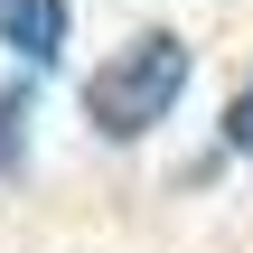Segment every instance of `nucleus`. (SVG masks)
Here are the masks:
<instances>
[{
    "label": "nucleus",
    "instance_id": "f257e3e1",
    "mask_svg": "<svg viewBox=\"0 0 253 253\" xmlns=\"http://www.w3.org/2000/svg\"><path fill=\"white\" fill-rule=\"evenodd\" d=\"M178 94H188V38L141 28L122 56H103V66H94L84 113H94V131H103V141H141V131H160V122L178 113Z\"/></svg>",
    "mask_w": 253,
    "mask_h": 253
},
{
    "label": "nucleus",
    "instance_id": "f03ea898",
    "mask_svg": "<svg viewBox=\"0 0 253 253\" xmlns=\"http://www.w3.org/2000/svg\"><path fill=\"white\" fill-rule=\"evenodd\" d=\"M0 47H19L28 66H56V47H66V0H0Z\"/></svg>",
    "mask_w": 253,
    "mask_h": 253
},
{
    "label": "nucleus",
    "instance_id": "7ed1b4c3",
    "mask_svg": "<svg viewBox=\"0 0 253 253\" xmlns=\"http://www.w3.org/2000/svg\"><path fill=\"white\" fill-rule=\"evenodd\" d=\"M9 141H28V94H0V169H9Z\"/></svg>",
    "mask_w": 253,
    "mask_h": 253
},
{
    "label": "nucleus",
    "instance_id": "20e7f679",
    "mask_svg": "<svg viewBox=\"0 0 253 253\" xmlns=\"http://www.w3.org/2000/svg\"><path fill=\"white\" fill-rule=\"evenodd\" d=\"M225 150H253V84L225 103Z\"/></svg>",
    "mask_w": 253,
    "mask_h": 253
}]
</instances>
